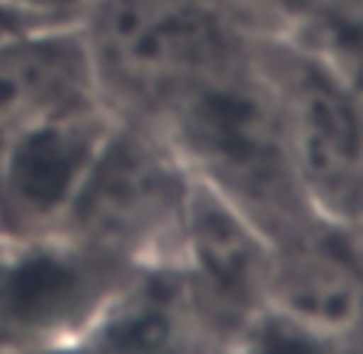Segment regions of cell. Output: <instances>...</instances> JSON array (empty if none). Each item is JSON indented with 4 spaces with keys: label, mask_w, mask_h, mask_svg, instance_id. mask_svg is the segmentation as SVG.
Instances as JSON below:
<instances>
[{
    "label": "cell",
    "mask_w": 363,
    "mask_h": 354,
    "mask_svg": "<svg viewBox=\"0 0 363 354\" xmlns=\"http://www.w3.org/2000/svg\"><path fill=\"white\" fill-rule=\"evenodd\" d=\"M270 36L180 94L155 123L167 132L193 177L247 213L270 242H280L325 213L312 203L289 151L264 52Z\"/></svg>",
    "instance_id": "cell-1"
},
{
    "label": "cell",
    "mask_w": 363,
    "mask_h": 354,
    "mask_svg": "<svg viewBox=\"0 0 363 354\" xmlns=\"http://www.w3.org/2000/svg\"><path fill=\"white\" fill-rule=\"evenodd\" d=\"M138 267L71 235L0 248V348L77 351Z\"/></svg>",
    "instance_id": "cell-4"
},
{
    "label": "cell",
    "mask_w": 363,
    "mask_h": 354,
    "mask_svg": "<svg viewBox=\"0 0 363 354\" xmlns=\"http://www.w3.org/2000/svg\"><path fill=\"white\" fill-rule=\"evenodd\" d=\"M7 242H10V235H7V232H0V248L7 245Z\"/></svg>",
    "instance_id": "cell-15"
},
{
    "label": "cell",
    "mask_w": 363,
    "mask_h": 354,
    "mask_svg": "<svg viewBox=\"0 0 363 354\" xmlns=\"http://www.w3.org/2000/svg\"><path fill=\"white\" fill-rule=\"evenodd\" d=\"M357 245H360V242H357ZM360 248H363V245H360Z\"/></svg>",
    "instance_id": "cell-16"
},
{
    "label": "cell",
    "mask_w": 363,
    "mask_h": 354,
    "mask_svg": "<svg viewBox=\"0 0 363 354\" xmlns=\"http://www.w3.org/2000/svg\"><path fill=\"white\" fill-rule=\"evenodd\" d=\"M116 123L103 97L65 107L0 145V232L55 235Z\"/></svg>",
    "instance_id": "cell-6"
},
{
    "label": "cell",
    "mask_w": 363,
    "mask_h": 354,
    "mask_svg": "<svg viewBox=\"0 0 363 354\" xmlns=\"http://www.w3.org/2000/svg\"><path fill=\"white\" fill-rule=\"evenodd\" d=\"M0 354H33V351H10V348H0ZM42 354H74V351H42Z\"/></svg>",
    "instance_id": "cell-14"
},
{
    "label": "cell",
    "mask_w": 363,
    "mask_h": 354,
    "mask_svg": "<svg viewBox=\"0 0 363 354\" xmlns=\"http://www.w3.org/2000/svg\"><path fill=\"white\" fill-rule=\"evenodd\" d=\"M270 264L274 242L267 232L228 197L193 177L177 267L196 306L225 338L238 341L267 309Z\"/></svg>",
    "instance_id": "cell-7"
},
{
    "label": "cell",
    "mask_w": 363,
    "mask_h": 354,
    "mask_svg": "<svg viewBox=\"0 0 363 354\" xmlns=\"http://www.w3.org/2000/svg\"><path fill=\"white\" fill-rule=\"evenodd\" d=\"M7 4L45 26H77L100 0H7Z\"/></svg>",
    "instance_id": "cell-12"
},
{
    "label": "cell",
    "mask_w": 363,
    "mask_h": 354,
    "mask_svg": "<svg viewBox=\"0 0 363 354\" xmlns=\"http://www.w3.org/2000/svg\"><path fill=\"white\" fill-rule=\"evenodd\" d=\"M238 354H363V338L312 332L274 309H264L241 332Z\"/></svg>",
    "instance_id": "cell-11"
},
{
    "label": "cell",
    "mask_w": 363,
    "mask_h": 354,
    "mask_svg": "<svg viewBox=\"0 0 363 354\" xmlns=\"http://www.w3.org/2000/svg\"><path fill=\"white\" fill-rule=\"evenodd\" d=\"M193 171L151 119L119 116L58 232L135 267L177 264Z\"/></svg>",
    "instance_id": "cell-3"
},
{
    "label": "cell",
    "mask_w": 363,
    "mask_h": 354,
    "mask_svg": "<svg viewBox=\"0 0 363 354\" xmlns=\"http://www.w3.org/2000/svg\"><path fill=\"white\" fill-rule=\"evenodd\" d=\"M267 309L337 338H363V248L322 216L274 242Z\"/></svg>",
    "instance_id": "cell-8"
},
{
    "label": "cell",
    "mask_w": 363,
    "mask_h": 354,
    "mask_svg": "<svg viewBox=\"0 0 363 354\" xmlns=\"http://www.w3.org/2000/svg\"><path fill=\"white\" fill-rule=\"evenodd\" d=\"M100 94L84 26H45L0 42V145L65 107Z\"/></svg>",
    "instance_id": "cell-10"
},
{
    "label": "cell",
    "mask_w": 363,
    "mask_h": 354,
    "mask_svg": "<svg viewBox=\"0 0 363 354\" xmlns=\"http://www.w3.org/2000/svg\"><path fill=\"white\" fill-rule=\"evenodd\" d=\"M280 97L286 142L308 197L328 219L363 171V129L344 71L289 33L264 45Z\"/></svg>",
    "instance_id": "cell-5"
},
{
    "label": "cell",
    "mask_w": 363,
    "mask_h": 354,
    "mask_svg": "<svg viewBox=\"0 0 363 354\" xmlns=\"http://www.w3.org/2000/svg\"><path fill=\"white\" fill-rule=\"evenodd\" d=\"M33 29H45V23L33 20V16L20 14L16 7H10L7 0H0V42H10L23 33H33Z\"/></svg>",
    "instance_id": "cell-13"
},
{
    "label": "cell",
    "mask_w": 363,
    "mask_h": 354,
    "mask_svg": "<svg viewBox=\"0 0 363 354\" xmlns=\"http://www.w3.org/2000/svg\"><path fill=\"white\" fill-rule=\"evenodd\" d=\"M74 354H238V341L203 316L177 264H148Z\"/></svg>",
    "instance_id": "cell-9"
},
{
    "label": "cell",
    "mask_w": 363,
    "mask_h": 354,
    "mask_svg": "<svg viewBox=\"0 0 363 354\" xmlns=\"http://www.w3.org/2000/svg\"><path fill=\"white\" fill-rule=\"evenodd\" d=\"M81 26L103 100L151 123L261 36L280 33L254 0H100Z\"/></svg>",
    "instance_id": "cell-2"
}]
</instances>
